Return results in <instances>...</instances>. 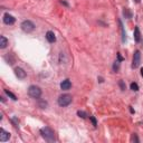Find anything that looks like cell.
<instances>
[{
	"mask_svg": "<svg viewBox=\"0 0 143 143\" xmlns=\"http://www.w3.org/2000/svg\"><path fill=\"white\" fill-rule=\"evenodd\" d=\"M40 134L41 136L45 139V141L47 142H55V132L53 129L48 126H45L43 129H40Z\"/></svg>",
	"mask_w": 143,
	"mask_h": 143,
	"instance_id": "6da1fadb",
	"label": "cell"
},
{
	"mask_svg": "<svg viewBox=\"0 0 143 143\" xmlns=\"http://www.w3.org/2000/svg\"><path fill=\"white\" fill-rule=\"evenodd\" d=\"M72 101H73L72 95L63 94V95H61L58 97V105L62 106V107H66V106H68L69 104L72 103Z\"/></svg>",
	"mask_w": 143,
	"mask_h": 143,
	"instance_id": "7a4b0ae2",
	"label": "cell"
},
{
	"mask_svg": "<svg viewBox=\"0 0 143 143\" xmlns=\"http://www.w3.org/2000/svg\"><path fill=\"white\" fill-rule=\"evenodd\" d=\"M28 94H29L30 97L35 98V100H38V98L41 96V90L40 87L36 86V85H32L28 88Z\"/></svg>",
	"mask_w": 143,
	"mask_h": 143,
	"instance_id": "3957f363",
	"label": "cell"
},
{
	"mask_svg": "<svg viewBox=\"0 0 143 143\" xmlns=\"http://www.w3.org/2000/svg\"><path fill=\"white\" fill-rule=\"evenodd\" d=\"M35 24H34L33 21H30V20H25V21L21 22V29L24 30L25 33H32L34 32V29H35Z\"/></svg>",
	"mask_w": 143,
	"mask_h": 143,
	"instance_id": "277c9868",
	"label": "cell"
},
{
	"mask_svg": "<svg viewBox=\"0 0 143 143\" xmlns=\"http://www.w3.org/2000/svg\"><path fill=\"white\" fill-rule=\"evenodd\" d=\"M141 63V54L139 50H135L133 55V62H132V68H137Z\"/></svg>",
	"mask_w": 143,
	"mask_h": 143,
	"instance_id": "5b68a950",
	"label": "cell"
},
{
	"mask_svg": "<svg viewBox=\"0 0 143 143\" xmlns=\"http://www.w3.org/2000/svg\"><path fill=\"white\" fill-rule=\"evenodd\" d=\"M15 21H16V19H15L14 16H11V15H9V14L4 15V22L6 25H14Z\"/></svg>",
	"mask_w": 143,
	"mask_h": 143,
	"instance_id": "8992f818",
	"label": "cell"
},
{
	"mask_svg": "<svg viewBox=\"0 0 143 143\" xmlns=\"http://www.w3.org/2000/svg\"><path fill=\"white\" fill-rule=\"evenodd\" d=\"M15 74H16V76L20 79H24V78H26V76H27L26 72L21 67H16V68H15Z\"/></svg>",
	"mask_w": 143,
	"mask_h": 143,
	"instance_id": "52a82bcc",
	"label": "cell"
},
{
	"mask_svg": "<svg viewBox=\"0 0 143 143\" xmlns=\"http://www.w3.org/2000/svg\"><path fill=\"white\" fill-rule=\"evenodd\" d=\"M10 139V133L5 131L4 129L0 130V141L1 142H7Z\"/></svg>",
	"mask_w": 143,
	"mask_h": 143,
	"instance_id": "ba28073f",
	"label": "cell"
},
{
	"mask_svg": "<svg viewBox=\"0 0 143 143\" xmlns=\"http://www.w3.org/2000/svg\"><path fill=\"white\" fill-rule=\"evenodd\" d=\"M71 87H72V83H71V80L69 79H65L61 83V88L63 91H68Z\"/></svg>",
	"mask_w": 143,
	"mask_h": 143,
	"instance_id": "9c48e42d",
	"label": "cell"
},
{
	"mask_svg": "<svg viewBox=\"0 0 143 143\" xmlns=\"http://www.w3.org/2000/svg\"><path fill=\"white\" fill-rule=\"evenodd\" d=\"M46 39H47L49 43H55L56 41V37H55V34H54L53 32H47L46 33Z\"/></svg>",
	"mask_w": 143,
	"mask_h": 143,
	"instance_id": "30bf717a",
	"label": "cell"
},
{
	"mask_svg": "<svg viewBox=\"0 0 143 143\" xmlns=\"http://www.w3.org/2000/svg\"><path fill=\"white\" fill-rule=\"evenodd\" d=\"M134 40L136 41V43H139V41L141 40V33H140L139 27L134 28Z\"/></svg>",
	"mask_w": 143,
	"mask_h": 143,
	"instance_id": "8fae6325",
	"label": "cell"
},
{
	"mask_svg": "<svg viewBox=\"0 0 143 143\" xmlns=\"http://www.w3.org/2000/svg\"><path fill=\"white\" fill-rule=\"evenodd\" d=\"M7 45H8V40H7V38L5 37V36H1V37H0V48L1 49L6 48Z\"/></svg>",
	"mask_w": 143,
	"mask_h": 143,
	"instance_id": "7c38bea8",
	"label": "cell"
},
{
	"mask_svg": "<svg viewBox=\"0 0 143 143\" xmlns=\"http://www.w3.org/2000/svg\"><path fill=\"white\" fill-rule=\"evenodd\" d=\"M119 24H120V27H121V32H122V41H125L126 39V35H125V32H124V27H123V24H122L121 20H119Z\"/></svg>",
	"mask_w": 143,
	"mask_h": 143,
	"instance_id": "4fadbf2b",
	"label": "cell"
},
{
	"mask_svg": "<svg viewBox=\"0 0 143 143\" xmlns=\"http://www.w3.org/2000/svg\"><path fill=\"white\" fill-rule=\"evenodd\" d=\"M5 93H6V94L8 95L10 98H11V100H14V101H17V96L15 95V94H12V93L10 92L9 90H5Z\"/></svg>",
	"mask_w": 143,
	"mask_h": 143,
	"instance_id": "5bb4252c",
	"label": "cell"
},
{
	"mask_svg": "<svg viewBox=\"0 0 143 143\" xmlns=\"http://www.w3.org/2000/svg\"><path fill=\"white\" fill-rule=\"evenodd\" d=\"M130 87H131V90L134 91V92H137V91H139V85H137L136 83H131Z\"/></svg>",
	"mask_w": 143,
	"mask_h": 143,
	"instance_id": "9a60e30c",
	"label": "cell"
},
{
	"mask_svg": "<svg viewBox=\"0 0 143 143\" xmlns=\"http://www.w3.org/2000/svg\"><path fill=\"white\" fill-rule=\"evenodd\" d=\"M120 62H122V61H116L115 63H114V65H113V71L114 72H118L119 71V68H120Z\"/></svg>",
	"mask_w": 143,
	"mask_h": 143,
	"instance_id": "2e32d148",
	"label": "cell"
},
{
	"mask_svg": "<svg viewBox=\"0 0 143 143\" xmlns=\"http://www.w3.org/2000/svg\"><path fill=\"white\" fill-rule=\"evenodd\" d=\"M77 115H78L79 118H82V119H86L87 118V114L85 113L84 111H78L77 112Z\"/></svg>",
	"mask_w": 143,
	"mask_h": 143,
	"instance_id": "e0dca14e",
	"label": "cell"
},
{
	"mask_svg": "<svg viewBox=\"0 0 143 143\" xmlns=\"http://www.w3.org/2000/svg\"><path fill=\"white\" fill-rule=\"evenodd\" d=\"M39 107L46 108V107H47V102H46V101H44V100H40L39 101Z\"/></svg>",
	"mask_w": 143,
	"mask_h": 143,
	"instance_id": "ac0fdd59",
	"label": "cell"
},
{
	"mask_svg": "<svg viewBox=\"0 0 143 143\" xmlns=\"http://www.w3.org/2000/svg\"><path fill=\"white\" fill-rule=\"evenodd\" d=\"M123 15H124V16H125V17H127V18H131V17H132V14L129 11V9H124Z\"/></svg>",
	"mask_w": 143,
	"mask_h": 143,
	"instance_id": "d6986e66",
	"label": "cell"
},
{
	"mask_svg": "<svg viewBox=\"0 0 143 143\" xmlns=\"http://www.w3.org/2000/svg\"><path fill=\"white\" fill-rule=\"evenodd\" d=\"M119 85H120V87H121L122 91H125V90H126V85L124 84L123 80H120V82H119Z\"/></svg>",
	"mask_w": 143,
	"mask_h": 143,
	"instance_id": "ffe728a7",
	"label": "cell"
},
{
	"mask_svg": "<svg viewBox=\"0 0 143 143\" xmlns=\"http://www.w3.org/2000/svg\"><path fill=\"white\" fill-rule=\"evenodd\" d=\"M90 119H91V121H92L93 125H94V126H96V125H97V122H96V120H95V118H94V116H90Z\"/></svg>",
	"mask_w": 143,
	"mask_h": 143,
	"instance_id": "44dd1931",
	"label": "cell"
},
{
	"mask_svg": "<svg viewBox=\"0 0 143 143\" xmlns=\"http://www.w3.org/2000/svg\"><path fill=\"white\" fill-rule=\"evenodd\" d=\"M131 140H132L133 142H134V141H135V142H139V139H137V136H136L135 134H133V136H132V139H131Z\"/></svg>",
	"mask_w": 143,
	"mask_h": 143,
	"instance_id": "7402d4cb",
	"label": "cell"
},
{
	"mask_svg": "<svg viewBox=\"0 0 143 143\" xmlns=\"http://www.w3.org/2000/svg\"><path fill=\"white\" fill-rule=\"evenodd\" d=\"M12 122H14L15 124H16V126L18 125V123H19V120H17L16 118H12Z\"/></svg>",
	"mask_w": 143,
	"mask_h": 143,
	"instance_id": "603a6c76",
	"label": "cell"
},
{
	"mask_svg": "<svg viewBox=\"0 0 143 143\" xmlns=\"http://www.w3.org/2000/svg\"><path fill=\"white\" fill-rule=\"evenodd\" d=\"M61 4L65 5V6H68V4H67V2H65V1H63V0H61Z\"/></svg>",
	"mask_w": 143,
	"mask_h": 143,
	"instance_id": "cb8c5ba5",
	"label": "cell"
},
{
	"mask_svg": "<svg viewBox=\"0 0 143 143\" xmlns=\"http://www.w3.org/2000/svg\"><path fill=\"white\" fill-rule=\"evenodd\" d=\"M134 1H135V2H136V4H139V2H140V1H141V0H134Z\"/></svg>",
	"mask_w": 143,
	"mask_h": 143,
	"instance_id": "d4e9b609",
	"label": "cell"
},
{
	"mask_svg": "<svg viewBox=\"0 0 143 143\" xmlns=\"http://www.w3.org/2000/svg\"><path fill=\"white\" fill-rule=\"evenodd\" d=\"M141 75H142V76H143V68L141 69Z\"/></svg>",
	"mask_w": 143,
	"mask_h": 143,
	"instance_id": "484cf974",
	"label": "cell"
}]
</instances>
